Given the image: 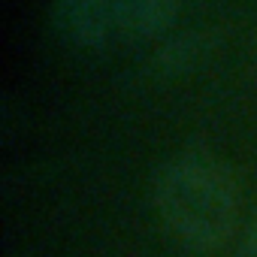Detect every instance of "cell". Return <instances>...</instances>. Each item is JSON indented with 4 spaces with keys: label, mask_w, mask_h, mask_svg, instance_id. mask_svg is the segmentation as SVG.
<instances>
[{
    "label": "cell",
    "mask_w": 257,
    "mask_h": 257,
    "mask_svg": "<svg viewBox=\"0 0 257 257\" xmlns=\"http://www.w3.org/2000/svg\"><path fill=\"white\" fill-rule=\"evenodd\" d=\"M164 230L188 251H215L239 227V191L230 170L209 152H182L152 182Z\"/></svg>",
    "instance_id": "obj_1"
},
{
    "label": "cell",
    "mask_w": 257,
    "mask_h": 257,
    "mask_svg": "<svg viewBox=\"0 0 257 257\" xmlns=\"http://www.w3.org/2000/svg\"><path fill=\"white\" fill-rule=\"evenodd\" d=\"M49 22L52 31L73 49L97 52L118 40L109 0H52Z\"/></svg>",
    "instance_id": "obj_2"
},
{
    "label": "cell",
    "mask_w": 257,
    "mask_h": 257,
    "mask_svg": "<svg viewBox=\"0 0 257 257\" xmlns=\"http://www.w3.org/2000/svg\"><path fill=\"white\" fill-rule=\"evenodd\" d=\"M221 34L218 31H185L176 34L170 40H164L161 46H155V52L146 58L143 73L155 82H167V79H179L191 70H197L200 64H206L212 58V52L218 49Z\"/></svg>",
    "instance_id": "obj_3"
},
{
    "label": "cell",
    "mask_w": 257,
    "mask_h": 257,
    "mask_svg": "<svg viewBox=\"0 0 257 257\" xmlns=\"http://www.w3.org/2000/svg\"><path fill=\"white\" fill-rule=\"evenodd\" d=\"M118 40H155L170 31L179 16V0H109Z\"/></svg>",
    "instance_id": "obj_4"
},
{
    "label": "cell",
    "mask_w": 257,
    "mask_h": 257,
    "mask_svg": "<svg viewBox=\"0 0 257 257\" xmlns=\"http://www.w3.org/2000/svg\"><path fill=\"white\" fill-rule=\"evenodd\" d=\"M239 251H242L245 257H257V212L251 215L248 227L242 230V245H239Z\"/></svg>",
    "instance_id": "obj_5"
}]
</instances>
